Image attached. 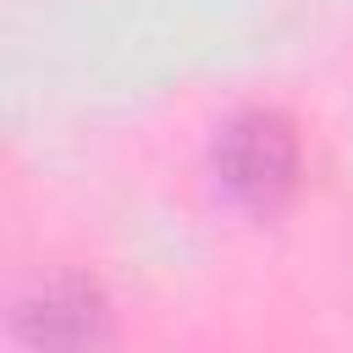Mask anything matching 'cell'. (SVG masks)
I'll return each mask as SVG.
<instances>
[{"label":"cell","instance_id":"obj_2","mask_svg":"<svg viewBox=\"0 0 353 353\" xmlns=\"http://www.w3.org/2000/svg\"><path fill=\"white\" fill-rule=\"evenodd\" d=\"M17 336L33 353H94L105 342V298L88 276H44L17 303Z\"/></svg>","mask_w":353,"mask_h":353},{"label":"cell","instance_id":"obj_1","mask_svg":"<svg viewBox=\"0 0 353 353\" xmlns=\"http://www.w3.org/2000/svg\"><path fill=\"white\" fill-rule=\"evenodd\" d=\"M215 176L243 204H276L298 176V138L276 110H243L215 138Z\"/></svg>","mask_w":353,"mask_h":353}]
</instances>
